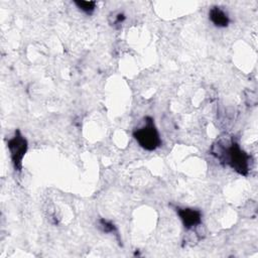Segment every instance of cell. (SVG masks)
I'll return each mask as SVG.
<instances>
[{
    "mask_svg": "<svg viewBox=\"0 0 258 258\" xmlns=\"http://www.w3.org/2000/svg\"><path fill=\"white\" fill-rule=\"evenodd\" d=\"M124 19H125L124 14L119 13V14L116 15V18H115V20H114V24H119V23H121Z\"/></svg>",
    "mask_w": 258,
    "mask_h": 258,
    "instance_id": "8",
    "label": "cell"
},
{
    "mask_svg": "<svg viewBox=\"0 0 258 258\" xmlns=\"http://www.w3.org/2000/svg\"><path fill=\"white\" fill-rule=\"evenodd\" d=\"M100 226L103 229V231L105 233H114L116 232V227L114 226V224L112 222H109L105 219H101L100 220Z\"/></svg>",
    "mask_w": 258,
    "mask_h": 258,
    "instance_id": "7",
    "label": "cell"
},
{
    "mask_svg": "<svg viewBox=\"0 0 258 258\" xmlns=\"http://www.w3.org/2000/svg\"><path fill=\"white\" fill-rule=\"evenodd\" d=\"M213 154L220 162L229 165L241 175H247L250 169V155L244 151L240 145L231 140L227 143L217 142L211 148Z\"/></svg>",
    "mask_w": 258,
    "mask_h": 258,
    "instance_id": "1",
    "label": "cell"
},
{
    "mask_svg": "<svg viewBox=\"0 0 258 258\" xmlns=\"http://www.w3.org/2000/svg\"><path fill=\"white\" fill-rule=\"evenodd\" d=\"M144 120V125L134 130L133 137L143 149L152 151L161 145V139L153 118L147 116Z\"/></svg>",
    "mask_w": 258,
    "mask_h": 258,
    "instance_id": "2",
    "label": "cell"
},
{
    "mask_svg": "<svg viewBox=\"0 0 258 258\" xmlns=\"http://www.w3.org/2000/svg\"><path fill=\"white\" fill-rule=\"evenodd\" d=\"M7 148L9 150L14 169L17 171H21L22 160L27 151L28 143L26 138L21 134L18 129L15 130L14 135L7 141Z\"/></svg>",
    "mask_w": 258,
    "mask_h": 258,
    "instance_id": "3",
    "label": "cell"
},
{
    "mask_svg": "<svg viewBox=\"0 0 258 258\" xmlns=\"http://www.w3.org/2000/svg\"><path fill=\"white\" fill-rule=\"evenodd\" d=\"M176 214L178 215L183 227L186 230L194 229L202 223V212L194 208H176Z\"/></svg>",
    "mask_w": 258,
    "mask_h": 258,
    "instance_id": "4",
    "label": "cell"
},
{
    "mask_svg": "<svg viewBox=\"0 0 258 258\" xmlns=\"http://www.w3.org/2000/svg\"><path fill=\"white\" fill-rule=\"evenodd\" d=\"M74 3L77 5V7L82 10L83 12H85L86 14H92L94 12V10L96 9V2L95 1H74Z\"/></svg>",
    "mask_w": 258,
    "mask_h": 258,
    "instance_id": "6",
    "label": "cell"
},
{
    "mask_svg": "<svg viewBox=\"0 0 258 258\" xmlns=\"http://www.w3.org/2000/svg\"><path fill=\"white\" fill-rule=\"evenodd\" d=\"M209 18L215 26L220 28L227 27L230 23V18L228 14L218 6H214L210 9Z\"/></svg>",
    "mask_w": 258,
    "mask_h": 258,
    "instance_id": "5",
    "label": "cell"
}]
</instances>
